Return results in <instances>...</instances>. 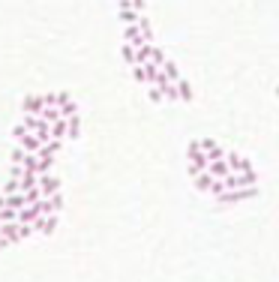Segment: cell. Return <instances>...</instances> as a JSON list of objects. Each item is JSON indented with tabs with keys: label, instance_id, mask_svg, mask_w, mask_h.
<instances>
[{
	"label": "cell",
	"instance_id": "obj_1",
	"mask_svg": "<svg viewBox=\"0 0 279 282\" xmlns=\"http://www.w3.org/2000/svg\"><path fill=\"white\" fill-rule=\"evenodd\" d=\"M0 237L6 243H18L33 237V225H21V222H0Z\"/></svg>",
	"mask_w": 279,
	"mask_h": 282
},
{
	"label": "cell",
	"instance_id": "obj_2",
	"mask_svg": "<svg viewBox=\"0 0 279 282\" xmlns=\"http://www.w3.org/2000/svg\"><path fill=\"white\" fill-rule=\"evenodd\" d=\"M255 195V186L249 189H228V192H219V195H213L219 204H237V201H246V198H252Z\"/></svg>",
	"mask_w": 279,
	"mask_h": 282
},
{
	"label": "cell",
	"instance_id": "obj_3",
	"mask_svg": "<svg viewBox=\"0 0 279 282\" xmlns=\"http://www.w3.org/2000/svg\"><path fill=\"white\" fill-rule=\"evenodd\" d=\"M36 183H39V195H42V198H51V195L60 192V180H57L54 174H39Z\"/></svg>",
	"mask_w": 279,
	"mask_h": 282
},
{
	"label": "cell",
	"instance_id": "obj_4",
	"mask_svg": "<svg viewBox=\"0 0 279 282\" xmlns=\"http://www.w3.org/2000/svg\"><path fill=\"white\" fill-rule=\"evenodd\" d=\"M42 111H45V96H33V93L24 96V102H21V114H33V117H39Z\"/></svg>",
	"mask_w": 279,
	"mask_h": 282
},
{
	"label": "cell",
	"instance_id": "obj_5",
	"mask_svg": "<svg viewBox=\"0 0 279 282\" xmlns=\"http://www.w3.org/2000/svg\"><path fill=\"white\" fill-rule=\"evenodd\" d=\"M198 147H201V153L207 156V162H213V159H225V150L219 147L216 141H210V138H201V141H198Z\"/></svg>",
	"mask_w": 279,
	"mask_h": 282
},
{
	"label": "cell",
	"instance_id": "obj_6",
	"mask_svg": "<svg viewBox=\"0 0 279 282\" xmlns=\"http://www.w3.org/2000/svg\"><path fill=\"white\" fill-rule=\"evenodd\" d=\"M123 42L126 45H132V48L144 45V36H141V30H138V24H123Z\"/></svg>",
	"mask_w": 279,
	"mask_h": 282
},
{
	"label": "cell",
	"instance_id": "obj_7",
	"mask_svg": "<svg viewBox=\"0 0 279 282\" xmlns=\"http://www.w3.org/2000/svg\"><path fill=\"white\" fill-rule=\"evenodd\" d=\"M57 111H60L63 117H72V114H78V105L72 102L69 93H57Z\"/></svg>",
	"mask_w": 279,
	"mask_h": 282
},
{
	"label": "cell",
	"instance_id": "obj_8",
	"mask_svg": "<svg viewBox=\"0 0 279 282\" xmlns=\"http://www.w3.org/2000/svg\"><path fill=\"white\" fill-rule=\"evenodd\" d=\"M57 228V216H39L33 222V234H51Z\"/></svg>",
	"mask_w": 279,
	"mask_h": 282
},
{
	"label": "cell",
	"instance_id": "obj_9",
	"mask_svg": "<svg viewBox=\"0 0 279 282\" xmlns=\"http://www.w3.org/2000/svg\"><path fill=\"white\" fill-rule=\"evenodd\" d=\"M15 141H18V144L24 147V153H36V150L42 147V141H39V138H36L33 132H24V135H18Z\"/></svg>",
	"mask_w": 279,
	"mask_h": 282
},
{
	"label": "cell",
	"instance_id": "obj_10",
	"mask_svg": "<svg viewBox=\"0 0 279 282\" xmlns=\"http://www.w3.org/2000/svg\"><path fill=\"white\" fill-rule=\"evenodd\" d=\"M207 174H210V177H216V180H225L231 171H228L225 159H213V162H207Z\"/></svg>",
	"mask_w": 279,
	"mask_h": 282
},
{
	"label": "cell",
	"instance_id": "obj_11",
	"mask_svg": "<svg viewBox=\"0 0 279 282\" xmlns=\"http://www.w3.org/2000/svg\"><path fill=\"white\" fill-rule=\"evenodd\" d=\"M21 168H24V171H33V174L39 177V159H36V153H24V159H21Z\"/></svg>",
	"mask_w": 279,
	"mask_h": 282
},
{
	"label": "cell",
	"instance_id": "obj_12",
	"mask_svg": "<svg viewBox=\"0 0 279 282\" xmlns=\"http://www.w3.org/2000/svg\"><path fill=\"white\" fill-rule=\"evenodd\" d=\"M159 69L165 72V78H168L171 84H174V81H180V72H177V66H174V63H171V60H165V63H162V66H159Z\"/></svg>",
	"mask_w": 279,
	"mask_h": 282
},
{
	"label": "cell",
	"instance_id": "obj_13",
	"mask_svg": "<svg viewBox=\"0 0 279 282\" xmlns=\"http://www.w3.org/2000/svg\"><path fill=\"white\" fill-rule=\"evenodd\" d=\"M159 93H162V99H168V102H177V87H174L171 81L159 84Z\"/></svg>",
	"mask_w": 279,
	"mask_h": 282
},
{
	"label": "cell",
	"instance_id": "obj_14",
	"mask_svg": "<svg viewBox=\"0 0 279 282\" xmlns=\"http://www.w3.org/2000/svg\"><path fill=\"white\" fill-rule=\"evenodd\" d=\"M174 87H177V99H180V102H189V99H192V87L186 84L183 78H180V81H174Z\"/></svg>",
	"mask_w": 279,
	"mask_h": 282
},
{
	"label": "cell",
	"instance_id": "obj_15",
	"mask_svg": "<svg viewBox=\"0 0 279 282\" xmlns=\"http://www.w3.org/2000/svg\"><path fill=\"white\" fill-rule=\"evenodd\" d=\"M51 138H57V141H66V117L51 123Z\"/></svg>",
	"mask_w": 279,
	"mask_h": 282
},
{
	"label": "cell",
	"instance_id": "obj_16",
	"mask_svg": "<svg viewBox=\"0 0 279 282\" xmlns=\"http://www.w3.org/2000/svg\"><path fill=\"white\" fill-rule=\"evenodd\" d=\"M117 15H120L123 24H138V15L141 12H135V9H117Z\"/></svg>",
	"mask_w": 279,
	"mask_h": 282
},
{
	"label": "cell",
	"instance_id": "obj_17",
	"mask_svg": "<svg viewBox=\"0 0 279 282\" xmlns=\"http://www.w3.org/2000/svg\"><path fill=\"white\" fill-rule=\"evenodd\" d=\"M39 117H42L45 123H54V120H63V114L57 111V108H45V111H42Z\"/></svg>",
	"mask_w": 279,
	"mask_h": 282
},
{
	"label": "cell",
	"instance_id": "obj_18",
	"mask_svg": "<svg viewBox=\"0 0 279 282\" xmlns=\"http://www.w3.org/2000/svg\"><path fill=\"white\" fill-rule=\"evenodd\" d=\"M120 54H123V60L129 63V66H138V57H135V48H132V45H123Z\"/></svg>",
	"mask_w": 279,
	"mask_h": 282
},
{
	"label": "cell",
	"instance_id": "obj_19",
	"mask_svg": "<svg viewBox=\"0 0 279 282\" xmlns=\"http://www.w3.org/2000/svg\"><path fill=\"white\" fill-rule=\"evenodd\" d=\"M165 60H168V57H165V51H162V48H156V45H153V54H150V63H153V66H162Z\"/></svg>",
	"mask_w": 279,
	"mask_h": 282
},
{
	"label": "cell",
	"instance_id": "obj_20",
	"mask_svg": "<svg viewBox=\"0 0 279 282\" xmlns=\"http://www.w3.org/2000/svg\"><path fill=\"white\" fill-rule=\"evenodd\" d=\"M129 69H132V78H135L138 84H147V72H144L141 66H129Z\"/></svg>",
	"mask_w": 279,
	"mask_h": 282
},
{
	"label": "cell",
	"instance_id": "obj_21",
	"mask_svg": "<svg viewBox=\"0 0 279 282\" xmlns=\"http://www.w3.org/2000/svg\"><path fill=\"white\" fill-rule=\"evenodd\" d=\"M21 159H24V147L15 144V147H12V165H21Z\"/></svg>",
	"mask_w": 279,
	"mask_h": 282
},
{
	"label": "cell",
	"instance_id": "obj_22",
	"mask_svg": "<svg viewBox=\"0 0 279 282\" xmlns=\"http://www.w3.org/2000/svg\"><path fill=\"white\" fill-rule=\"evenodd\" d=\"M15 213H18V210H9V207H3V210H0V222H15Z\"/></svg>",
	"mask_w": 279,
	"mask_h": 282
},
{
	"label": "cell",
	"instance_id": "obj_23",
	"mask_svg": "<svg viewBox=\"0 0 279 282\" xmlns=\"http://www.w3.org/2000/svg\"><path fill=\"white\" fill-rule=\"evenodd\" d=\"M147 96H150L153 102H162V93H159V87H153V84H147Z\"/></svg>",
	"mask_w": 279,
	"mask_h": 282
},
{
	"label": "cell",
	"instance_id": "obj_24",
	"mask_svg": "<svg viewBox=\"0 0 279 282\" xmlns=\"http://www.w3.org/2000/svg\"><path fill=\"white\" fill-rule=\"evenodd\" d=\"M129 3H132L135 12H144V0H129Z\"/></svg>",
	"mask_w": 279,
	"mask_h": 282
},
{
	"label": "cell",
	"instance_id": "obj_25",
	"mask_svg": "<svg viewBox=\"0 0 279 282\" xmlns=\"http://www.w3.org/2000/svg\"><path fill=\"white\" fill-rule=\"evenodd\" d=\"M3 207H6V195L0 192V210H3Z\"/></svg>",
	"mask_w": 279,
	"mask_h": 282
},
{
	"label": "cell",
	"instance_id": "obj_26",
	"mask_svg": "<svg viewBox=\"0 0 279 282\" xmlns=\"http://www.w3.org/2000/svg\"><path fill=\"white\" fill-rule=\"evenodd\" d=\"M6 246H9V243H6V240H3V237H0V249H6Z\"/></svg>",
	"mask_w": 279,
	"mask_h": 282
},
{
	"label": "cell",
	"instance_id": "obj_27",
	"mask_svg": "<svg viewBox=\"0 0 279 282\" xmlns=\"http://www.w3.org/2000/svg\"><path fill=\"white\" fill-rule=\"evenodd\" d=\"M276 90H279V87H276Z\"/></svg>",
	"mask_w": 279,
	"mask_h": 282
}]
</instances>
